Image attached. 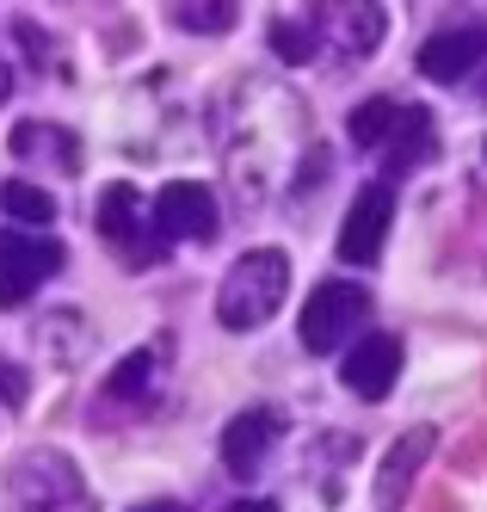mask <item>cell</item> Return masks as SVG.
<instances>
[{"label":"cell","mask_w":487,"mask_h":512,"mask_svg":"<svg viewBox=\"0 0 487 512\" xmlns=\"http://www.w3.org/2000/svg\"><path fill=\"white\" fill-rule=\"evenodd\" d=\"M284 290H290V260L278 247H253L229 266V278H222L216 321L229 327V334H253V327H266L284 309Z\"/></svg>","instance_id":"1"},{"label":"cell","mask_w":487,"mask_h":512,"mask_svg":"<svg viewBox=\"0 0 487 512\" xmlns=\"http://www.w3.org/2000/svg\"><path fill=\"white\" fill-rule=\"evenodd\" d=\"M7 500L13 512H93V494L62 451H25L7 469Z\"/></svg>","instance_id":"2"},{"label":"cell","mask_w":487,"mask_h":512,"mask_svg":"<svg viewBox=\"0 0 487 512\" xmlns=\"http://www.w3.org/2000/svg\"><path fill=\"white\" fill-rule=\"evenodd\" d=\"M364 321H370V290L352 284V278H327L315 297L303 303L296 334H303V346H309L315 358H327V352L352 346V334H364Z\"/></svg>","instance_id":"3"},{"label":"cell","mask_w":487,"mask_h":512,"mask_svg":"<svg viewBox=\"0 0 487 512\" xmlns=\"http://www.w3.org/2000/svg\"><path fill=\"white\" fill-rule=\"evenodd\" d=\"M315 44L333 50L340 62H364L377 56L383 38H389V13L383 0H315Z\"/></svg>","instance_id":"4"},{"label":"cell","mask_w":487,"mask_h":512,"mask_svg":"<svg viewBox=\"0 0 487 512\" xmlns=\"http://www.w3.org/2000/svg\"><path fill=\"white\" fill-rule=\"evenodd\" d=\"M395 223V186L389 179H370V186L352 198L346 223H340V260L346 266H377L383 260V241Z\"/></svg>","instance_id":"5"},{"label":"cell","mask_w":487,"mask_h":512,"mask_svg":"<svg viewBox=\"0 0 487 512\" xmlns=\"http://www.w3.org/2000/svg\"><path fill=\"white\" fill-rule=\"evenodd\" d=\"M62 272V241L50 235H0V303L19 309L31 290Z\"/></svg>","instance_id":"6"},{"label":"cell","mask_w":487,"mask_h":512,"mask_svg":"<svg viewBox=\"0 0 487 512\" xmlns=\"http://www.w3.org/2000/svg\"><path fill=\"white\" fill-rule=\"evenodd\" d=\"M401 364H407V346L401 334H364L346 346V364H340V377L358 401H383L395 383H401Z\"/></svg>","instance_id":"7"},{"label":"cell","mask_w":487,"mask_h":512,"mask_svg":"<svg viewBox=\"0 0 487 512\" xmlns=\"http://www.w3.org/2000/svg\"><path fill=\"white\" fill-rule=\"evenodd\" d=\"M216 223H222V210H216L210 186H198V179H173V186H161L155 235H167V241H210Z\"/></svg>","instance_id":"8"},{"label":"cell","mask_w":487,"mask_h":512,"mask_svg":"<svg viewBox=\"0 0 487 512\" xmlns=\"http://www.w3.org/2000/svg\"><path fill=\"white\" fill-rule=\"evenodd\" d=\"M420 75L426 81H438V87H457V81H469L475 68L487 62V25H451V31H438V38H426L420 44Z\"/></svg>","instance_id":"9"},{"label":"cell","mask_w":487,"mask_h":512,"mask_svg":"<svg viewBox=\"0 0 487 512\" xmlns=\"http://www.w3.org/2000/svg\"><path fill=\"white\" fill-rule=\"evenodd\" d=\"M438 451V426H407L395 445L383 451V469H377V512H401L407 506V488H414V475L432 463Z\"/></svg>","instance_id":"10"},{"label":"cell","mask_w":487,"mask_h":512,"mask_svg":"<svg viewBox=\"0 0 487 512\" xmlns=\"http://www.w3.org/2000/svg\"><path fill=\"white\" fill-rule=\"evenodd\" d=\"M278 432H284V420L272 408H247V414H235L229 426H222V463H229L235 482H253L259 463H266V451L278 445Z\"/></svg>","instance_id":"11"},{"label":"cell","mask_w":487,"mask_h":512,"mask_svg":"<svg viewBox=\"0 0 487 512\" xmlns=\"http://www.w3.org/2000/svg\"><path fill=\"white\" fill-rule=\"evenodd\" d=\"M99 235H105L111 253H124L130 266H148V260L161 253L155 241H142L148 223H142V198H136V186H111V192L99 198Z\"/></svg>","instance_id":"12"},{"label":"cell","mask_w":487,"mask_h":512,"mask_svg":"<svg viewBox=\"0 0 487 512\" xmlns=\"http://www.w3.org/2000/svg\"><path fill=\"white\" fill-rule=\"evenodd\" d=\"M161 371H167V340H155V346H136L118 371H111V383H105V395L111 401H155L161 395Z\"/></svg>","instance_id":"13"},{"label":"cell","mask_w":487,"mask_h":512,"mask_svg":"<svg viewBox=\"0 0 487 512\" xmlns=\"http://www.w3.org/2000/svg\"><path fill=\"white\" fill-rule=\"evenodd\" d=\"M438 149V130H432V112H420V105H407L395 136H389V149H383V179L395 186V173H414L426 155Z\"/></svg>","instance_id":"14"},{"label":"cell","mask_w":487,"mask_h":512,"mask_svg":"<svg viewBox=\"0 0 487 512\" xmlns=\"http://www.w3.org/2000/svg\"><path fill=\"white\" fill-rule=\"evenodd\" d=\"M401 112H407V105H395V99H370V105H358V112H352L346 136L358 142L364 155H377V149H389V136H395Z\"/></svg>","instance_id":"15"},{"label":"cell","mask_w":487,"mask_h":512,"mask_svg":"<svg viewBox=\"0 0 487 512\" xmlns=\"http://www.w3.org/2000/svg\"><path fill=\"white\" fill-rule=\"evenodd\" d=\"M0 210H7L13 223H31V229L56 223V198L44 186H31V179H7V186H0Z\"/></svg>","instance_id":"16"},{"label":"cell","mask_w":487,"mask_h":512,"mask_svg":"<svg viewBox=\"0 0 487 512\" xmlns=\"http://www.w3.org/2000/svg\"><path fill=\"white\" fill-rule=\"evenodd\" d=\"M173 19L185 31H198V38H216V31H229L235 13H241V0H167Z\"/></svg>","instance_id":"17"},{"label":"cell","mask_w":487,"mask_h":512,"mask_svg":"<svg viewBox=\"0 0 487 512\" xmlns=\"http://www.w3.org/2000/svg\"><path fill=\"white\" fill-rule=\"evenodd\" d=\"M13 155H56L62 167L81 161V155H74V142H68V130H50V124H19L13 130Z\"/></svg>","instance_id":"18"},{"label":"cell","mask_w":487,"mask_h":512,"mask_svg":"<svg viewBox=\"0 0 487 512\" xmlns=\"http://www.w3.org/2000/svg\"><path fill=\"white\" fill-rule=\"evenodd\" d=\"M272 50H278L284 62H309L321 44H315V31H309V25H296V19H278V25H272Z\"/></svg>","instance_id":"19"},{"label":"cell","mask_w":487,"mask_h":512,"mask_svg":"<svg viewBox=\"0 0 487 512\" xmlns=\"http://www.w3.org/2000/svg\"><path fill=\"white\" fill-rule=\"evenodd\" d=\"M0 401H7V408H25V371L13 358H0Z\"/></svg>","instance_id":"20"},{"label":"cell","mask_w":487,"mask_h":512,"mask_svg":"<svg viewBox=\"0 0 487 512\" xmlns=\"http://www.w3.org/2000/svg\"><path fill=\"white\" fill-rule=\"evenodd\" d=\"M13 31H19V44H25V56H31V62H44V56H50V50H44V31H37L31 19H19Z\"/></svg>","instance_id":"21"},{"label":"cell","mask_w":487,"mask_h":512,"mask_svg":"<svg viewBox=\"0 0 487 512\" xmlns=\"http://www.w3.org/2000/svg\"><path fill=\"white\" fill-rule=\"evenodd\" d=\"M130 512H185L179 500H142V506H130Z\"/></svg>","instance_id":"22"},{"label":"cell","mask_w":487,"mask_h":512,"mask_svg":"<svg viewBox=\"0 0 487 512\" xmlns=\"http://www.w3.org/2000/svg\"><path fill=\"white\" fill-rule=\"evenodd\" d=\"M229 512H278V506H272V500H235Z\"/></svg>","instance_id":"23"},{"label":"cell","mask_w":487,"mask_h":512,"mask_svg":"<svg viewBox=\"0 0 487 512\" xmlns=\"http://www.w3.org/2000/svg\"><path fill=\"white\" fill-rule=\"evenodd\" d=\"M7 93H13V68H7V62H0V99H7Z\"/></svg>","instance_id":"24"},{"label":"cell","mask_w":487,"mask_h":512,"mask_svg":"<svg viewBox=\"0 0 487 512\" xmlns=\"http://www.w3.org/2000/svg\"><path fill=\"white\" fill-rule=\"evenodd\" d=\"M481 99H487V75H481Z\"/></svg>","instance_id":"25"}]
</instances>
